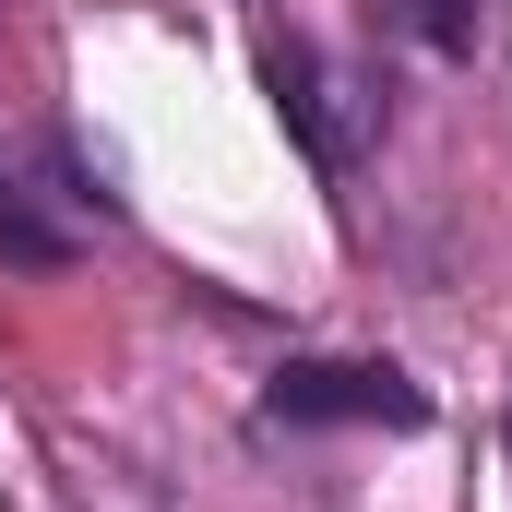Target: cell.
<instances>
[{"label":"cell","mask_w":512,"mask_h":512,"mask_svg":"<svg viewBox=\"0 0 512 512\" xmlns=\"http://www.w3.org/2000/svg\"><path fill=\"white\" fill-rule=\"evenodd\" d=\"M262 84H274V120L298 131V155L322 167V179H346L393 120V84L382 72H358V60H334V48H310V36H286V24H262Z\"/></svg>","instance_id":"cell-1"},{"label":"cell","mask_w":512,"mask_h":512,"mask_svg":"<svg viewBox=\"0 0 512 512\" xmlns=\"http://www.w3.org/2000/svg\"><path fill=\"white\" fill-rule=\"evenodd\" d=\"M251 417L262 429H429V393L393 358H286Z\"/></svg>","instance_id":"cell-2"},{"label":"cell","mask_w":512,"mask_h":512,"mask_svg":"<svg viewBox=\"0 0 512 512\" xmlns=\"http://www.w3.org/2000/svg\"><path fill=\"white\" fill-rule=\"evenodd\" d=\"M48 203H60V191H36V167L0 155V262H12V274H72V262H84V227L48 215Z\"/></svg>","instance_id":"cell-3"},{"label":"cell","mask_w":512,"mask_h":512,"mask_svg":"<svg viewBox=\"0 0 512 512\" xmlns=\"http://www.w3.org/2000/svg\"><path fill=\"white\" fill-rule=\"evenodd\" d=\"M382 24H405V36H417V48H441V60H477L489 0H382Z\"/></svg>","instance_id":"cell-4"}]
</instances>
